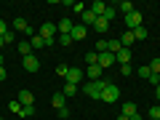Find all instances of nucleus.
<instances>
[{"instance_id":"41","label":"nucleus","mask_w":160,"mask_h":120,"mask_svg":"<svg viewBox=\"0 0 160 120\" xmlns=\"http://www.w3.org/2000/svg\"><path fill=\"white\" fill-rule=\"evenodd\" d=\"M8 32V27H6V22H3V19H0V38H3V35Z\"/></svg>"},{"instance_id":"43","label":"nucleus","mask_w":160,"mask_h":120,"mask_svg":"<svg viewBox=\"0 0 160 120\" xmlns=\"http://www.w3.org/2000/svg\"><path fill=\"white\" fill-rule=\"evenodd\" d=\"M155 99H158V104H160V86L155 88Z\"/></svg>"},{"instance_id":"27","label":"nucleus","mask_w":160,"mask_h":120,"mask_svg":"<svg viewBox=\"0 0 160 120\" xmlns=\"http://www.w3.org/2000/svg\"><path fill=\"white\" fill-rule=\"evenodd\" d=\"M133 72H136L142 80H147L149 75H152V72H149V64H142V67H139V69H133Z\"/></svg>"},{"instance_id":"21","label":"nucleus","mask_w":160,"mask_h":120,"mask_svg":"<svg viewBox=\"0 0 160 120\" xmlns=\"http://www.w3.org/2000/svg\"><path fill=\"white\" fill-rule=\"evenodd\" d=\"M78 91H80V86H72V83H64V88H62L64 96H78Z\"/></svg>"},{"instance_id":"48","label":"nucleus","mask_w":160,"mask_h":120,"mask_svg":"<svg viewBox=\"0 0 160 120\" xmlns=\"http://www.w3.org/2000/svg\"><path fill=\"white\" fill-rule=\"evenodd\" d=\"M0 120H3V118H0Z\"/></svg>"},{"instance_id":"9","label":"nucleus","mask_w":160,"mask_h":120,"mask_svg":"<svg viewBox=\"0 0 160 120\" xmlns=\"http://www.w3.org/2000/svg\"><path fill=\"white\" fill-rule=\"evenodd\" d=\"M120 46H123V48H131L133 46V43H136V38H133V32H131V29H123V35H120Z\"/></svg>"},{"instance_id":"2","label":"nucleus","mask_w":160,"mask_h":120,"mask_svg":"<svg viewBox=\"0 0 160 120\" xmlns=\"http://www.w3.org/2000/svg\"><path fill=\"white\" fill-rule=\"evenodd\" d=\"M120 99V88L115 86V83H107V88H104V93H102V102L104 104H115Z\"/></svg>"},{"instance_id":"5","label":"nucleus","mask_w":160,"mask_h":120,"mask_svg":"<svg viewBox=\"0 0 160 120\" xmlns=\"http://www.w3.org/2000/svg\"><path fill=\"white\" fill-rule=\"evenodd\" d=\"M80 80H83V72H80L78 67H69L67 78H64V83H72V86H80Z\"/></svg>"},{"instance_id":"40","label":"nucleus","mask_w":160,"mask_h":120,"mask_svg":"<svg viewBox=\"0 0 160 120\" xmlns=\"http://www.w3.org/2000/svg\"><path fill=\"white\" fill-rule=\"evenodd\" d=\"M59 118L67 120V118H69V107H62V109H59Z\"/></svg>"},{"instance_id":"37","label":"nucleus","mask_w":160,"mask_h":120,"mask_svg":"<svg viewBox=\"0 0 160 120\" xmlns=\"http://www.w3.org/2000/svg\"><path fill=\"white\" fill-rule=\"evenodd\" d=\"M120 75H123V78H126V75H133V67L131 64H123V67H120Z\"/></svg>"},{"instance_id":"26","label":"nucleus","mask_w":160,"mask_h":120,"mask_svg":"<svg viewBox=\"0 0 160 120\" xmlns=\"http://www.w3.org/2000/svg\"><path fill=\"white\" fill-rule=\"evenodd\" d=\"M8 109H11L13 115H19V118H22V109H24V107H22V102H19V99H13V102L8 104Z\"/></svg>"},{"instance_id":"29","label":"nucleus","mask_w":160,"mask_h":120,"mask_svg":"<svg viewBox=\"0 0 160 120\" xmlns=\"http://www.w3.org/2000/svg\"><path fill=\"white\" fill-rule=\"evenodd\" d=\"M69 11H72V13H78V16H83V11H88V6H83V3L78 0V3H75V6L69 8Z\"/></svg>"},{"instance_id":"31","label":"nucleus","mask_w":160,"mask_h":120,"mask_svg":"<svg viewBox=\"0 0 160 120\" xmlns=\"http://www.w3.org/2000/svg\"><path fill=\"white\" fill-rule=\"evenodd\" d=\"M149 72H155V75H160V56H155L152 62H149Z\"/></svg>"},{"instance_id":"23","label":"nucleus","mask_w":160,"mask_h":120,"mask_svg":"<svg viewBox=\"0 0 160 120\" xmlns=\"http://www.w3.org/2000/svg\"><path fill=\"white\" fill-rule=\"evenodd\" d=\"M107 43H109V46H107V51H109V53H118V51H123V46H120V40H118V38L107 40Z\"/></svg>"},{"instance_id":"14","label":"nucleus","mask_w":160,"mask_h":120,"mask_svg":"<svg viewBox=\"0 0 160 120\" xmlns=\"http://www.w3.org/2000/svg\"><path fill=\"white\" fill-rule=\"evenodd\" d=\"M80 19H83V27H93V22H96L99 16L91 11V8H88V11H83V16H80Z\"/></svg>"},{"instance_id":"30","label":"nucleus","mask_w":160,"mask_h":120,"mask_svg":"<svg viewBox=\"0 0 160 120\" xmlns=\"http://www.w3.org/2000/svg\"><path fill=\"white\" fill-rule=\"evenodd\" d=\"M86 62H88V67H91V64H99V53L96 51H88L86 53Z\"/></svg>"},{"instance_id":"32","label":"nucleus","mask_w":160,"mask_h":120,"mask_svg":"<svg viewBox=\"0 0 160 120\" xmlns=\"http://www.w3.org/2000/svg\"><path fill=\"white\" fill-rule=\"evenodd\" d=\"M107 46H109L107 40H104V38H99V43H96V48H93V51H96V53H104V51H107Z\"/></svg>"},{"instance_id":"11","label":"nucleus","mask_w":160,"mask_h":120,"mask_svg":"<svg viewBox=\"0 0 160 120\" xmlns=\"http://www.w3.org/2000/svg\"><path fill=\"white\" fill-rule=\"evenodd\" d=\"M69 35H72V40H75V43H80V40H83V38L88 35V27H83V24H75Z\"/></svg>"},{"instance_id":"39","label":"nucleus","mask_w":160,"mask_h":120,"mask_svg":"<svg viewBox=\"0 0 160 120\" xmlns=\"http://www.w3.org/2000/svg\"><path fill=\"white\" fill-rule=\"evenodd\" d=\"M29 115H35V104H32V107H24V109H22V118H29Z\"/></svg>"},{"instance_id":"10","label":"nucleus","mask_w":160,"mask_h":120,"mask_svg":"<svg viewBox=\"0 0 160 120\" xmlns=\"http://www.w3.org/2000/svg\"><path fill=\"white\" fill-rule=\"evenodd\" d=\"M115 64H131V48H123V51H118L115 53Z\"/></svg>"},{"instance_id":"12","label":"nucleus","mask_w":160,"mask_h":120,"mask_svg":"<svg viewBox=\"0 0 160 120\" xmlns=\"http://www.w3.org/2000/svg\"><path fill=\"white\" fill-rule=\"evenodd\" d=\"M115 64V53H109V51H104V53H99V67L102 69H107V67H112Z\"/></svg>"},{"instance_id":"25","label":"nucleus","mask_w":160,"mask_h":120,"mask_svg":"<svg viewBox=\"0 0 160 120\" xmlns=\"http://www.w3.org/2000/svg\"><path fill=\"white\" fill-rule=\"evenodd\" d=\"M91 11L96 13V16H104V11H107V6H104L102 0H96V3H93V6H91Z\"/></svg>"},{"instance_id":"42","label":"nucleus","mask_w":160,"mask_h":120,"mask_svg":"<svg viewBox=\"0 0 160 120\" xmlns=\"http://www.w3.org/2000/svg\"><path fill=\"white\" fill-rule=\"evenodd\" d=\"M8 78V72H6V67H0V83H3V80Z\"/></svg>"},{"instance_id":"1","label":"nucleus","mask_w":160,"mask_h":120,"mask_svg":"<svg viewBox=\"0 0 160 120\" xmlns=\"http://www.w3.org/2000/svg\"><path fill=\"white\" fill-rule=\"evenodd\" d=\"M104 88H107V80H88L86 86H83V93L91 99H102Z\"/></svg>"},{"instance_id":"36","label":"nucleus","mask_w":160,"mask_h":120,"mask_svg":"<svg viewBox=\"0 0 160 120\" xmlns=\"http://www.w3.org/2000/svg\"><path fill=\"white\" fill-rule=\"evenodd\" d=\"M115 16H118V11H115V8H109V6H107V11H104V19H107V22H112Z\"/></svg>"},{"instance_id":"34","label":"nucleus","mask_w":160,"mask_h":120,"mask_svg":"<svg viewBox=\"0 0 160 120\" xmlns=\"http://www.w3.org/2000/svg\"><path fill=\"white\" fill-rule=\"evenodd\" d=\"M67 72H69L67 64H56V75H59V78H67Z\"/></svg>"},{"instance_id":"4","label":"nucleus","mask_w":160,"mask_h":120,"mask_svg":"<svg viewBox=\"0 0 160 120\" xmlns=\"http://www.w3.org/2000/svg\"><path fill=\"white\" fill-rule=\"evenodd\" d=\"M56 32H59V29H56V24H53V22H46L43 27L38 29V35H40L43 40H56V38H53Z\"/></svg>"},{"instance_id":"7","label":"nucleus","mask_w":160,"mask_h":120,"mask_svg":"<svg viewBox=\"0 0 160 120\" xmlns=\"http://www.w3.org/2000/svg\"><path fill=\"white\" fill-rule=\"evenodd\" d=\"M24 69H27V72H38L40 69V59L35 56V53L32 56H24Z\"/></svg>"},{"instance_id":"3","label":"nucleus","mask_w":160,"mask_h":120,"mask_svg":"<svg viewBox=\"0 0 160 120\" xmlns=\"http://www.w3.org/2000/svg\"><path fill=\"white\" fill-rule=\"evenodd\" d=\"M123 24H126V29H136V27H142V24H144L142 11H131L128 16H123Z\"/></svg>"},{"instance_id":"28","label":"nucleus","mask_w":160,"mask_h":120,"mask_svg":"<svg viewBox=\"0 0 160 120\" xmlns=\"http://www.w3.org/2000/svg\"><path fill=\"white\" fill-rule=\"evenodd\" d=\"M147 118H149V120H160V104H155V107H149Z\"/></svg>"},{"instance_id":"35","label":"nucleus","mask_w":160,"mask_h":120,"mask_svg":"<svg viewBox=\"0 0 160 120\" xmlns=\"http://www.w3.org/2000/svg\"><path fill=\"white\" fill-rule=\"evenodd\" d=\"M13 40H16V35H13V32H11V29H8V32H6V35H3V43H6V46H11Z\"/></svg>"},{"instance_id":"38","label":"nucleus","mask_w":160,"mask_h":120,"mask_svg":"<svg viewBox=\"0 0 160 120\" xmlns=\"http://www.w3.org/2000/svg\"><path fill=\"white\" fill-rule=\"evenodd\" d=\"M147 83H152V86L158 88V86H160V75H155V72H152V75H149V78H147Z\"/></svg>"},{"instance_id":"22","label":"nucleus","mask_w":160,"mask_h":120,"mask_svg":"<svg viewBox=\"0 0 160 120\" xmlns=\"http://www.w3.org/2000/svg\"><path fill=\"white\" fill-rule=\"evenodd\" d=\"M131 32H133V38H136V40H147V35H149V29H147V27H144V24H142V27H136V29H131Z\"/></svg>"},{"instance_id":"15","label":"nucleus","mask_w":160,"mask_h":120,"mask_svg":"<svg viewBox=\"0 0 160 120\" xmlns=\"http://www.w3.org/2000/svg\"><path fill=\"white\" fill-rule=\"evenodd\" d=\"M51 104H53V107H56V109L67 107V96H64L62 91H59V93H53V96H51Z\"/></svg>"},{"instance_id":"16","label":"nucleus","mask_w":160,"mask_h":120,"mask_svg":"<svg viewBox=\"0 0 160 120\" xmlns=\"http://www.w3.org/2000/svg\"><path fill=\"white\" fill-rule=\"evenodd\" d=\"M72 27H75V24L69 22V19H62V22L56 24V29H59V35H69V32H72Z\"/></svg>"},{"instance_id":"44","label":"nucleus","mask_w":160,"mask_h":120,"mask_svg":"<svg viewBox=\"0 0 160 120\" xmlns=\"http://www.w3.org/2000/svg\"><path fill=\"white\" fill-rule=\"evenodd\" d=\"M115 120H131V118H128V115H118Z\"/></svg>"},{"instance_id":"46","label":"nucleus","mask_w":160,"mask_h":120,"mask_svg":"<svg viewBox=\"0 0 160 120\" xmlns=\"http://www.w3.org/2000/svg\"><path fill=\"white\" fill-rule=\"evenodd\" d=\"M3 64H6V59H3V53H0V67H3Z\"/></svg>"},{"instance_id":"20","label":"nucleus","mask_w":160,"mask_h":120,"mask_svg":"<svg viewBox=\"0 0 160 120\" xmlns=\"http://www.w3.org/2000/svg\"><path fill=\"white\" fill-rule=\"evenodd\" d=\"M16 51L22 53V56H32V46H29V40H22V43H16Z\"/></svg>"},{"instance_id":"19","label":"nucleus","mask_w":160,"mask_h":120,"mask_svg":"<svg viewBox=\"0 0 160 120\" xmlns=\"http://www.w3.org/2000/svg\"><path fill=\"white\" fill-rule=\"evenodd\" d=\"M29 46H32V51H40V48H46V40H43L38 32H35L32 38H29Z\"/></svg>"},{"instance_id":"18","label":"nucleus","mask_w":160,"mask_h":120,"mask_svg":"<svg viewBox=\"0 0 160 120\" xmlns=\"http://www.w3.org/2000/svg\"><path fill=\"white\" fill-rule=\"evenodd\" d=\"M118 8H120V13H123V16H128L131 11H136V6H133L131 0H120V3H118Z\"/></svg>"},{"instance_id":"6","label":"nucleus","mask_w":160,"mask_h":120,"mask_svg":"<svg viewBox=\"0 0 160 120\" xmlns=\"http://www.w3.org/2000/svg\"><path fill=\"white\" fill-rule=\"evenodd\" d=\"M13 29L16 32H24V35H35V29L27 24V19H22V16H16V22H13Z\"/></svg>"},{"instance_id":"8","label":"nucleus","mask_w":160,"mask_h":120,"mask_svg":"<svg viewBox=\"0 0 160 120\" xmlns=\"http://www.w3.org/2000/svg\"><path fill=\"white\" fill-rule=\"evenodd\" d=\"M16 99L22 102V107H32V104H35V93L32 91H19Z\"/></svg>"},{"instance_id":"33","label":"nucleus","mask_w":160,"mask_h":120,"mask_svg":"<svg viewBox=\"0 0 160 120\" xmlns=\"http://www.w3.org/2000/svg\"><path fill=\"white\" fill-rule=\"evenodd\" d=\"M59 43H62V46L67 48V46H72L75 40H72V35H59Z\"/></svg>"},{"instance_id":"17","label":"nucleus","mask_w":160,"mask_h":120,"mask_svg":"<svg viewBox=\"0 0 160 120\" xmlns=\"http://www.w3.org/2000/svg\"><path fill=\"white\" fill-rule=\"evenodd\" d=\"M86 75H88V80H102V67H99V64H91V67L86 69Z\"/></svg>"},{"instance_id":"47","label":"nucleus","mask_w":160,"mask_h":120,"mask_svg":"<svg viewBox=\"0 0 160 120\" xmlns=\"http://www.w3.org/2000/svg\"><path fill=\"white\" fill-rule=\"evenodd\" d=\"M0 48H6V43H3V38H0Z\"/></svg>"},{"instance_id":"13","label":"nucleus","mask_w":160,"mask_h":120,"mask_svg":"<svg viewBox=\"0 0 160 120\" xmlns=\"http://www.w3.org/2000/svg\"><path fill=\"white\" fill-rule=\"evenodd\" d=\"M91 29H96L99 35H104V32H107V29H109V22H107V19H104V16H99L96 22H93V27H91Z\"/></svg>"},{"instance_id":"45","label":"nucleus","mask_w":160,"mask_h":120,"mask_svg":"<svg viewBox=\"0 0 160 120\" xmlns=\"http://www.w3.org/2000/svg\"><path fill=\"white\" fill-rule=\"evenodd\" d=\"M131 120H144V118H142V115H131Z\"/></svg>"},{"instance_id":"24","label":"nucleus","mask_w":160,"mask_h":120,"mask_svg":"<svg viewBox=\"0 0 160 120\" xmlns=\"http://www.w3.org/2000/svg\"><path fill=\"white\" fill-rule=\"evenodd\" d=\"M120 115H128V118L136 115V104H133V102H123V112H120Z\"/></svg>"}]
</instances>
